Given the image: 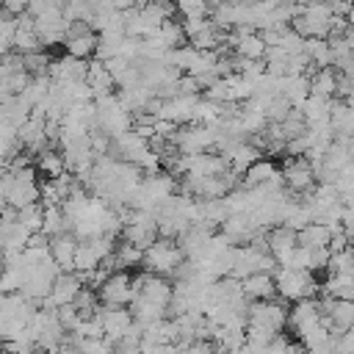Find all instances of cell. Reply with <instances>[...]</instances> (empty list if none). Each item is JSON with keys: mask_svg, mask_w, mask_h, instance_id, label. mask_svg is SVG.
Returning a JSON list of instances; mask_svg holds the SVG:
<instances>
[{"mask_svg": "<svg viewBox=\"0 0 354 354\" xmlns=\"http://www.w3.org/2000/svg\"><path fill=\"white\" fill-rule=\"evenodd\" d=\"M185 260V254H183V249H180V243H174V241H166V238H158L149 249H144V268H147V274H158V277H174L177 274V268H180V263Z\"/></svg>", "mask_w": 354, "mask_h": 354, "instance_id": "cell-1", "label": "cell"}, {"mask_svg": "<svg viewBox=\"0 0 354 354\" xmlns=\"http://www.w3.org/2000/svg\"><path fill=\"white\" fill-rule=\"evenodd\" d=\"M274 282H277V296L288 299V301H304V299H313L318 282L313 277V271H304V268H285L279 266L274 271Z\"/></svg>", "mask_w": 354, "mask_h": 354, "instance_id": "cell-2", "label": "cell"}, {"mask_svg": "<svg viewBox=\"0 0 354 354\" xmlns=\"http://www.w3.org/2000/svg\"><path fill=\"white\" fill-rule=\"evenodd\" d=\"M97 105V127L111 136V138H119L124 136L127 130H133V113L124 111V105L119 102L116 94L111 97H102V100H94Z\"/></svg>", "mask_w": 354, "mask_h": 354, "instance_id": "cell-3", "label": "cell"}, {"mask_svg": "<svg viewBox=\"0 0 354 354\" xmlns=\"http://www.w3.org/2000/svg\"><path fill=\"white\" fill-rule=\"evenodd\" d=\"M171 144H174L177 152L185 155V158L210 152V147H216V127H205V124H183V127L174 130Z\"/></svg>", "mask_w": 354, "mask_h": 354, "instance_id": "cell-4", "label": "cell"}, {"mask_svg": "<svg viewBox=\"0 0 354 354\" xmlns=\"http://www.w3.org/2000/svg\"><path fill=\"white\" fill-rule=\"evenodd\" d=\"M97 293H100V301L105 307H130L136 301V296H138L136 277H130L127 271H116L100 285Z\"/></svg>", "mask_w": 354, "mask_h": 354, "instance_id": "cell-5", "label": "cell"}, {"mask_svg": "<svg viewBox=\"0 0 354 354\" xmlns=\"http://www.w3.org/2000/svg\"><path fill=\"white\" fill-rule=\"evenodd\" d=\"M249 326L254 329H266L274 335H282V329L288 326V310L282 301L268 299V301H249Z\"/></svg>", "mask_w": 354, "mask_h": 354, "instance_id": "cell-6", "label": "cell"}, {"mask_svg": "<svg viewBox=\"0 0 354 354\" xmlns=\"http://www.w3.org/2000/svg\"><path fill=\"white\" fill-rule=\"evenodd\" d=\"M282 183L288 191L293 194H313L315 188V169L310 163V158H288V163L282 166Z\"/></svg>", "mask_w": 354, "mask_h": 354, "instance_id": "cell-7", "label": "cell"}, {"mask_svg": "<svg viewBox=\"0 0 354 354\" xmlns=\"http://www.w3.org/2000/svg\"><path fill=\"white\" fill-rule=\"evenodd\" d=\"M136 288H138V296L147 299L149 304H158L163 310L171 307V299H174V285L166 279V277H158V274H136Z\"/></svg>", "mask_w": 354, "mask_h": 354, "instance_id": "cell-8", "label": "cell"}, {"mask_svg": "<svg viewBox=\"0 0 354 354\" xmlns=\"http://www.w3.org/2000/svg\"><path fill=\"white\" fill-rule=\"evenodd\" d=\"M97 318H100V324H102V332H105V340L108 343H113V346H119L122 343V337L130 332V326L136 324L133 321V313L127 310V307H100L97 310Z\"/></svg>", "mask_w": 354, "mask_h": 354, "instance_id": "cell-9", "label": "cell"}, {"mask_svg": "<svg viewBox=\"0 0 354 354\" xmlns=\"http://www.w3.org/2000/svg\"><path fill=\"white\" fill-rule=\"evenodd\" d=\"M83 288H86V285H83V279H80L77 271H61V277L55 279V285H53L47 301L41 304V310H58V307L72 304L75 296H77Z\"/></svg>", "mask_w": 354, "mask_h": 354, "instance_id": "cell-10", "label": "cell"}, {"mask_svg": "<svg viewBox=\"0 0 354 354\" xmlns=\"http://www.w3.org/2000/svg\"><path fill=\"white\" fill-rule=\"evenodd\" d=\"M324 324V315H321V307H318V299H304V301H296L293 310L288 313V326L299 335V340Z\"/></svg>", "mask_w": 354, "mask_h": 354, "instance_id": "cell-11", "label": "cell"}, {"mask_svg": "<svg viewBox=\"0 0 354 354\" xmlns=\"http://www.w3.org/2000/svg\"><path fill=\"white\" fill-rule=\"evenodd\" d=\"M77 238L72 232L50 238V257L61 271H75V254H77Z\"/></svg>", "mask_w": 354, "mask_h": 354, "instance_id": "cell-12", "label": "cell"}, {"mask_svg": "<svg viewBox=\"0 0 354 354\" xmlns=\"http://www.w3.org/2000/svg\"><path fill=\"white\" fill-rule=\"evenodd\" d=\"M260 155H263V152H260L252 141H241V144H235L232 149H227L221 158L227 160L230 171H235V174H246V169L254 166V163L260 160Z\"/></svg>", "mask_w": 354, "mask_h": 354, "instance_id": "cell-13", "label": "cell"}, {"mask_svg": "<svg viewBox=\"0 0 354 354\" xmlns=\"http://www.w3.org/2000/svg\"><path fill=\"white\" fill-rule=\"evenodd\" d=\"M241 288H243V296L249 301H268L277 296L274 274H252V277L241 279Z\"/></svg>", "mask_w": 354, "mask_h": 354, "instance_id": "cell-14", "label": "cell"}, {"mask_svg": "<svg viewBox=\"0 0 354 354\" xmlns=\"http://www.w3.org/2000/svg\"><path fill=\"white\" fill-rule=\"evenodd\" d=\"M86 83H88V88L94 91V100H102V97H111L113 94V77H111V72H108V66L102 64V61H91L88 64V72H86Z\"/></svg>", "mask_w": 354, "mask_h": 354, "instance_id": "cell-15", "label": "cell"}, {"mask_svg": "<svg viewBox=\"0 0 354 354\" xmlns=\"http://www.w3.org/2000/svg\"><path fill=\"white\" fill-rule=\"evenodd\" d=\"M340 227H326V224H307L304 230H299V246L304 249H329L332 238Z\"/></svg>", "mask_w": 354, "mask_h": 354, "instance_id": "cell-16", "label": "cell"}, {"mask_svg": "<svg viewBox=\"0 0 354 354\" xmlns=\"http://www.w3.org/2000/svg\"><path fill=\"white\" fill-rule=\"evenodd\" d=\"M30 113H33V108L28 105V100L22 94H14V97H8V100L0 102V119L8 122L17 130L30 119Z\"/></svg>", "mask_w": 354, "mask_h": 354, "instance_id": "cell-17", "label": "cell"}, {"mask_svg": "<svg viewBox=\"0 0 354 354\" xmlns=\"http://www.w3.org/2000/svg\"><path fill=\"white\" fill-rule=\"evenodd\" d=\"M33 169L36 174H41L44 180H58L66 174V163H64V152H55V149H44L36 155L33 160Z\"/></svg>", "mask_w": 354, "mask_h": 354, "instance_id": "cell-18", "label": "cell"}, {"mask_svg": "<svg viewBox=\"0 0 354 354\" xmlns=\"http://www.w3.org/2000/svg\"><path fill=\"white\" fill-rule=\"evenodd\" d=\"M277 177H282V174L277 171V166H274L271 160H263V158H260L254 166H249V169H246L241 188H263V185L274 183Z\"/></svg>", "mask_w": 354, "mask_h": 354, "instance_id": "cell-19", "label": "cell"}, {"mask_svg": "<svg viewBox=\"0 0 354 354\" xmlns=\"http://www.w3.org/2000/svg\"><path fill=\"white\" fill-rule=\"evenodd\" d=\"M0 232H3V252L14 249V252H25L33 232L28 227H22L19 221H0Z\"/></svg>", "mask_w": 354, "mask_h": 354, "instance_id": "cell-20", "label": "cell"}, {"mask_svg": "<svg viewBox=\"0 0 354 354\" xmlns=\"http://www.w3.org/2000/svg\"><path fill=\"white\" fill-rule=\"evenodd\" d=\"M97 41H100V36H97L94 30H86V33L69 36V39L64 41V47H66V55H72V58H77V61H86L88 55L97 53Z\"/></svg>", "mask_w": 354, "mask_h": 354, "instance_id": "cell-21", "label": "cell"}, {"mask_svg": "<svg viewBox=\"0 0 354 354\" xmlns=\"http://www.w3.org/2000/svg\"><path fill=\"white\" fill-rule=\"evenodd\" d=\"M155 39H158V41H160L166 50H180V47H185V44H188L185 28H183V22H177L174 17H171V19H166V22L158 28Z\"/></svg>", "mask_w": 354, "mask_h": 354, "instance_id": "cell-22", "label": "cell"}, {"mask_svg": "<svg viewBox=\"0 0 354 354\" xmlns=\"http://www.w3.org/2000/svg\"><path fill=\"white\" fill-rule=\"evenodd\" d=\"M310 94L321 100H332L337 94V77L332 69H315L310 77Z\"/></svg>", "mask_w": 354, "mask_h": 354, "instance_id": "cell-23", "label": "cell"}, {"mask_svg": "<svg viewBox=\"0 0 354 354\" xmlns=\"http://www.w3.org/2000/svg\"><path fill=\"white\" fill-rule=\"evenodd\" d=\"M41 232H44L47 238L72 232V227H69V221H66V216H64L61 207H44V227H41Z\"/></svg>", "mask_w": 354, "mask_h": 354, "instance_id": "cell-24", "label": "cell"}, {"mask_svg": "<svg viewBox=\"0 0 354 354\" xmlns=\"http://www.w3.org/2000/svg\"><path fill=\"white\" fill-rule=\"evenodd\" d=\"M326 296L354 301V274H335L326 282Z\"/></svg>", "mask_w": 354, "mask_h": 354, "instance_id": "cell-25", "label": "cell"}, {"mask_svg": "<svg viewBox=\"0 0 354 354\" xmlns=\"http://www.w3.org/2000/svg\"><path fill=\"white\" fill-rule=\"evenodd\" d=\"M113 257H116L119 271H127V268H133V266H141V263H144V249H138V246H133V243L122 241V243H116Z\"/></svg>", "mask_w": 354, "mask_h": 354, "instance_id": "cell-26", "label": "cell"}, {"mask_svg": "<svg viewBox=\"0 0 354 354\" xmlns=\"http://www.w3.org/2000/svg\"><path fill=\"white\" fill-rule=\"evenodd\" d=\"M17 221L22 227H28L30 232H41V227H44V205L36 202V205H28V207L17 210Z\"/></svg>", "mask_w": 354, "mask_h": 354, "instance_id": "cell-27", "label": "cell"}, {"mask_svg": "<svg viewBox=\"0 0 354 354\" xmlns=\"http://www.w3.org/2000/svg\"><path fill=\"white\" fill-rule=\"evenodd\" d=\"M69 340L80 348V354H113V343H108L105 337H94V340H86V337H75L69 335Z\"/></svg>", "mask_w": 354, "mask_h": 354, "instance_id": "cell-28", "label": "cell"}, {"mask_svg": "<svg viewBox=\"0 0 354 354\" xmlns=\"http://www.w3.org/2000/svg\"><path fill=\"white\" fill-rule=\"evenodd\" d=\"M177 14L183 17V22H191V19H207L210 14V6L196 0V3H177Z\"/></svg>", "mask_w": 354, "mask_h": 354, "instance_id": "cell-29", "label": "cell"}, {"mask_svg": "<svg viewBox=\"0 0 354 354\" xmlns=\"http://www.w3.org/2000/svg\"><path fill=\"white\" fill-rule=\"evenodd\" d=\"M0 252H3V232H0Z\"/></svg>", "mask_w": 354, "mask_h": 354, "instance_id": "cell-30", "label": "cell"}, {"mask_svg": "<svg viewBox=\"0 0 354 354\" xmlns=\"http://www.w3.org/2000/svg\"><path fill=\"white\" fill-rule=\"evenodd\" d=\"M0 354H11V351H0Z\"/></svg>", "mask_w": 354, "mask_h": 354, "instance_id": "cell-31", "label": "cell"}]
</instances>
